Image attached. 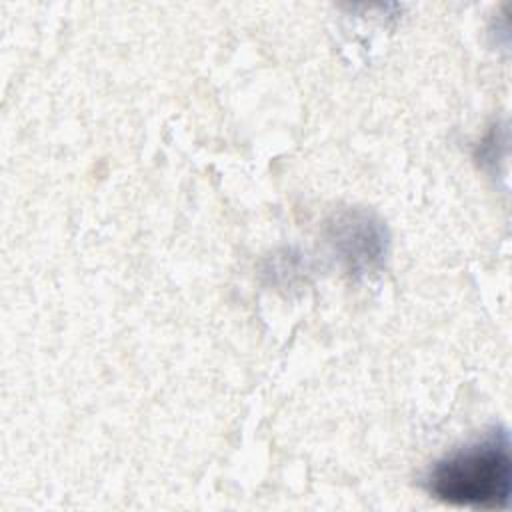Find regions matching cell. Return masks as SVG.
Masks as SVG:
<instances>
[{"mask_svg": "<svg viewBox=\"0 0 512 512\" xmlns=\"http://www.w3.org/2000/svg\"><path fill=\"white\" fill-rule=\"evenodd\" d=\"M424 488L436 500L460 508H506L512 494L510 436L494 428L454 448L432 464Z\"/></svg>", "mask_w": 512, "mask_h": 512, "instance_id": "6da1fadb", "label": "cell"}, {"mask_svg": "<svg viewBox=\"0 0 512 512\" xmlns=\"http://www.w3.org/2000/svg\"><path fill=\"white\" fill-rule=\"evenodd\" d=\"M328 242L350 274H368L382 266L388 234L380 220L364 210H348L328 226Z\"/></svg>", "mask_w": 512, "mask_h": 512, "instance_id": "7a4b0ae2", "label": "cell"}]
</instances>
